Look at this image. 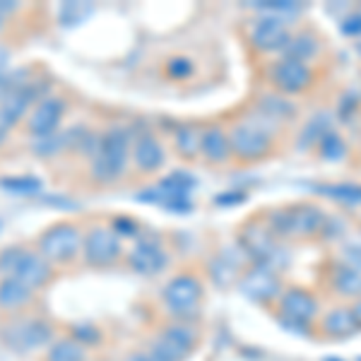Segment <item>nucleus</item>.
Returning <instances> with one entry per match:
<instances>
[{
    "mask_svg": "<svg viewBox=\"0 0 361 361\" xmlns=\"http://www.w3.org/2000/svg\"><path fill=\"white\" fill-rule=\"evenodd\" d=\"M130 135L123 128L104 133L92 152V176L99 185H111L126 173L130 161Z\"/></svg>",
    "mask_w": 361,
    "mask_h": 361,
    "instance_id": "obj_1",
    "label": "nucleus"
},
{
    "mask_svg": "<svg viewBox=\"0 0 361 361\" xmlns=\"http://www.w3.org/2000/svg\"><path fill=\"white\" fill-rule=\"evenodd\" d=\"M54 275V265L39 250H29L25 246H8L0 250V279L15 277L37 292L46 287Z\"/></svg>",
    "mask_w": 361,
    "mask_h": 361,
    "instance_id": "obj_2",
    "label": "nucleus"
},
{
    "mask_svg": "<svg viewBox=\"0 0 361 361\" xmlns=\"http://www.w3.org/2000/svg\"><path fill=\"white\" fill-rule=\"evenodd\" d=\"M82 231L75 222H56L39 236L37 250L51 265H73L82 255Z\"/></svg>",
    "mask_w": 361,
    "mask_h": 361,
    "instance_id": "obj_3",
    "label": "nucleus"
},
{
    "mask_svg": "<svg viewBox=\"0 0 361 361\" xmlns=\"http://www.w3.org/2000/svg\"><path fill=\"white\" fill-rule=\"evenodd\" d=\"M0 337L13 352L29 354L54 342V328L46 318H17L0 330Z\"/></svg>",
    "mask_w": 361,
    "mask_h": 361,
    "instance_id": "obj_4",
    "label": "nucleus"
},
{
    "mask_svg": "<svg viewBox=\"0 0 361 361\" xmlns=\"http://www.w3.org/2000/svg\"><path fill=\"white\" fill-rule=\"evenodd\" d=\"M197 180L185 171H173L171 176H166L159 185L140 193V200L145 202H154V205H161L166 209H173V212H188L193 207V200H190V193H193Z\"/></svg>",
    "mask_w": 361,
    "mask_h": 361,
    "instance_id": "obj_5",
    "label": "nucleus"
},
{
    "mask_svg": "<svg viewBox=\"0 0 361 361\" xmlns=\"http://www.w3.org/2000/svg\"><path fill=\"white\" fill-rule=\"evenodd\" d=\"M121 255H123V246L111 226H92L82 236V258L90 267L106 270L118 263Z\"/></svg>",
    "mask_w": 361,
    "mask_h": 361,
    "instance_id": "obj_6",
    "label": "nucleus"
},
{
    "mask_svg": "<svg viewBox=\"0 0 361 361\" xmlns=\"http://www.w3.org/2000/svg\"><path fill=\"white\" fill-rule=\"evenodd\" d=\"M197 345V335L190 325L173 323L157 335L149 345V361H185Z\"/></svg>",
    "mask_w": 361,
    "mask_h": 361,
    "instance_id": "obj_7",
    "label": "nucleus"
},
{
    "mask_svg": "<svg viewBox=\"0 0 361 361\" xmlns=\"http://www.w3.org/2000/svg\"><path fill=\"white\" fill-rule=\"evenodd\" d=\"M229 137V149L231 154L238 157L243 161H253V159H260L270 152V130L263 128L258 121H241L226 133Z\"/></svg>",
    "mask_w": 361,
    "mask_h": 361,
    "instance_id": "obj_8",
    "label": "nucleus"
},
{
    "mask_svg": "<svg viewBox=\"0 0 361 361\" xmlns=\"http://www.w3.org/2000/svg\"><path fill=\"white\" fill-rule=\"evenodd\" d=\"M164 304L169 311L180 320H188L197 316L202 301V284L193 275H176L164 287Z\"/></svg>",
    "mask_w": 361,
    "mask_h": 361,
    "instance_id": "obj_9",
    "label": "nucleus"
},
{
    "mask_svg": "<svg viewBox=\"0 0 361 361\" xmlns=\"http://www.w3.org/2000/svg\"><path fill=\"white\" fill-rule=\"evenodd\" d=\"M66 99L63 97H42L34 109L27 114V133L34 137H49L54 135L66 116Z\"/></svg>",
    "mask_w": 361,
    "mask_h": 361,
    "instance_id": "obj_10",
    "label": "nucleus"
},
{
    "mask_svg": "<svg viewBox=\"0 0 361 361\" xmlns=\"http://www.w3.org/2000/svg\"><path fill=\"white\" fill-rule=\"evenodd\" d=\"M126 263L133 272H137V275L152 277V275H159L166 267L169 255L157 238H137L135 246L128 250Z\"/></svg>",
    "mask_w": 361,
    "mask_h": 361,
    "instance_id": "obj_11",
    "label": "nucleus"
},
{
    "mask_svg": "<svg viewBox=\"0 0 361 361\" xmlns=\"http://www.w3.org/2000/svg\"><path fill=\"white\" fill-rule=\"evenodd\" d=\"M130 161L140 173H154L164 166L166 152L152 133H140L130 142Z\"/></svg>",
    "mask_w": 361,
    "mask_h": 361,
    "instance_id": "obj_12",
    "label": "nucleus"
},
{
    "mask_svg": "<svg viewBox=\"0 0 361 361\" xmlns=\"http://www.w3.org/2000/svg\"><path fill=\"white\" fill-rule=\"evenodd\" d=\"M282 289L279 284V277L275 275V270L267 265H258L253 267L250 272H246L241 279V292L253 301H267L275 299Z\"/></svg>",
    "mask_w": 361,
    "mask_h": 361,
    "instance_id": "obj_13",
    "label": "nucleus"
},
{
    "mask_svg": "<svg viewBox=\"0 0 361 361\" xmlns=\"http://www.w3.org/2000/svg\"><path fill=\"white\" fill-rule=\"evenodd\" d=\"M272 82H275L282 92H301L311 82V70L306 68V63L294 61V58H282L279 63L272 66Z\"/></svg>",
    "mask_w": 361,
    "mask_h": 361,
    "instance_id": "obj_14",
    "label": "nucleus"
},
{
    "mask_svg": "<svg viewBox=\"0 0 361 361\" xmlns=\"http://www.w3.org/2000/svg\"><path fill=\"white\" fill-rule=\"evenodd\" d=\"M250 37H253L255 49L260 51H275L289 44L287 27H284V22L279 17H265V20L255 22Z\"/></svg>",
    "mask_w": 361,
    "mask_h": 361,
    "instance_id": "obj_15",
    "label": "nucleus"
},
{
    "mask_svg": "<svg viewBox=\"0 0 361 361\" xmlns=\"http://www.w3.org/2000/svg\"><path fill=\"white\" fill-rule=\"evenodd\" d=\"M282 311L292 325H304L316 316L318 304L311 294L301 292V289H292V292L282 296Z\"/></svg>",
    "mask_w": 361,
    "mask_h": 361,
    "instance_id": "obj_16",
    "label": "nucleus"
},
{
    "mask_svg": "<svg viewBox=\"0 0 361 361\" xmlns=\"http://www.w3.org/2000/svg\"><path fill=\"white\" fill-rule=\"evenodd\" d=\"M34 301V289L22 284L15 277L0 279V308L8 313H20Z\"/></svg>",
    "mask_w": 361,
    "mask_h": 361,
    "instance_id": "obj_17",
    "label": "nucleus"
},
{
    "mask_svg": "<svg viewBox=\"0 0 361 361\" xmlns=\"http://www.w3.org/2000/svg\"><path fill=\"white\" fill-rule=\"evenodd\" d=\"M200 154L205 157L207 164H226L231 157V149H229V137L222 128H207L205 133L200 135Z\"/></svg>",
    "mask_w": 361,
    "mask_h": 361,
    "instance_id": "obj_18",
    "label": "nucleus"
},
{
    "mask_svg": "<svg viewBox=\"0 0 361 361\" xmlns=\"http://www.w3.org/2000/svg\"><path fill=\"white\" fill-rule=\"evenodd\" d=\"M323 224V214L316 207H296L289 209V234L306 236L320 229Z\"/></svg>",
    "mask_w": 361,
    "mask_h": 361,
    "instance_id": "obj_19",
    "label": "nucleus"
},
{
    "mask_svg": "<svg viewBox=\"0 0 361 361\" xmlns=\"http://www.w3.org/2000/svg\"><path fill=\"white\" fill-rule=\"evenodd\" d=\"M46 361H87V349L73 337H61L46 349Z\"/></svg>",
    "mask_w": 361,
    "mask_h": 361,
    "instance_id": "obj_20",
    "label": "nucleus"
},
{
    "mask_svg": "<svg viewBox=\"0 0 361 361\" xmlns=\"http://www.w3.org/2000/svg\"><path fill=\"white\" fill-rule=\"evenodd\" d=\"M200 135L197 128L193 126H178L173 130V142H176V152L183 157V159H195L200 154Z\"/></svg>",
    "mask_w": 361,
    "mask_h": 361,
    "instance_id": "obj_21",
    "label": "nucleus"
},
{
    "mask_svg": "<svg viewBox=\"0 0 361 361\" xmlns=\"http://www.w3.org/2000/svg\"><path fill=\"white\" fill-rule=\"evenodd\" d=\"M357 328H359V323H357V318H354V311H349V308H335V311L328 313V318H325V330H328L330 335H349Z\"/></svg>",
    "mask_w": 361,
    "mask_h": 361,
    "instance_id": "obj_22",
    "label": "nucleus"
},
{
    "mask_svg": "<svg viewBox=\"0 0 361 361\" xmlns=\"http://www.w3.org/2000/svg\"><path fill=\"white\" fill-rule=\"evenodd\" d=\"M287 54H289L287 58H294V61L304 63L318 54V42L313 37H308V34H301V37H296V39H289Z\"/></svg>",
    "mask_w": 361,
    "mask_h": 361,
    "instance_id": "obj_23",
    "label": "nucleus"
},
{
    "mask_svg": "<svg viewBox=\"0 0 361 361\" xmlns=\"http://www.w3.org/2000/svg\"><path fill=\"white\" fill-rule=\"evenodd\" d=\"M0 188H5L8 193L13 195H34L42 190V180L32 178V176H13L8 180H0Z\"/></svg>",
    "mask_w": 361,
    "mask_h": 361,
    "instance_id": "obj_24",
    "label": "nucleus"
},
{
    "mask_svg": "<svg viewBox=\"0 0 361 361\" xmlns=\"http://www.w3.org/2000/svg\"><path fill=\"white\" fill-rule=\"evenodd\" d=\"M335 287L340 294H361V272L359 270H352V267H342L335 277Z\"/></svg>",
    "mask_w": 361,
    "mask_h": 361,
    "instance_id": "obj_25",
    "label": "nucleus"
},
{
    "mask_svg": "<svg viewBox=\"0 0 361 361\" xmlns=\"http://www.w3.org/2000/svg\"><path fill=\"white\" fill-rule=\"evenodd\" d=\"M323 193L333 195L335 200L340 202H347V205H357V202H361V185H325V188H320Z\"/></svg>",
    "mask_w": 361,
    "mask_h": 361,
    "instance_id": "obj_26",
    "label": "nucleus"
},
{
    "mask_svg": "<svg viewBox=\"0 0 361 361\" xmlns=\"http://www.w3.org/2000/svg\"><path fill=\"white\" fill-rule=\"evenodd\" d=\"M320 152H323L325 159H342L345 157V142H342V137H337L335 133H325L323 137H320Z\"/></svg>",
    "mask_w": 361,
    "mask_h": 361,
    "instance_id": "obj_27",
    "label": "nucleus"
},
{
    "mask_svg": "<svg viewBox=\"0 0 361 361\" xmlns=\"http://www.w3.org/2000/svg\"><path fill=\"white\" fill-rule=\"evenodd\" d=\"M263 111L267 114V118H282L284 114H292V106L287 102H282L279 97H265Z\"/></svg>",
    "mask_w": 361,
    "mask_h": 361,
    "instance_id": "obj_28",
    "label": "nucleus"
},
{
    "mask_svg": "<svg viewBox=\"0 0 361 361\" xmlns=\"http://www.w3.org/2000/svg\"><path fill=\"white\" fill-rule=\"evenodd\" d=\"M166 73L176 80H185L190 73H193V63H190L188 58H171L166 66Z\"/></svg>",
    "mask_w": 361,
    "mask_h": 361,
    "instance_id": "obj_29",
    "label": "nucleus"
},
{
    "mask_svg": "<svg viewBox=\"0 0 361 361\" xmlns=\"http://www.w3.org/2000/svg\"><path fill=\"white\" fill-rule=\"evenodd\" d=\"M325 133H328V130H325V116H318V118H313L311 126H308L306 130H304V140H301V145H306V142L311 145L313 140L323 137Z\"/></svg>",
    "mask_w": 361,
    "mask_h": 361,
    "instance_id": "obj_30",
    "label": "nucleus"
},
{
    "mask_svg": "<svg viewBox=\"0 0 361 361\" xmlns=\"http://www.w3.org/2000/svg\"><path fill=\"white\" fill-rule=\"evenodd\" d=\"M111 229L116 231V236H137V224L135 222H130V219H126V217H121V219H116Z\"/></svg>",
    "mask_w": 361,
    "mask_h": 361,
    "instance_id": "obj_31",
    "label": "nucleus"
},
{
    "mask_svg": "<svg viewBox=\"0 0 361 361\" xmlns=\"http://www.w3.org/2000/svg\"><path fill=\"white\" fill-rule=\"evenodd\" d=\"M342 32L345 34H361V15L347 17L345 25H342Z\"/></svg>",
    "mask_w": 361,
    "mask_h": 361,
    "instance_id": "obj_32",
    "label": "nucleus"
},
{
    "mask_svg": "<svg viewBox=\"0 0 361 361\" xmlns=\"http://www.w3.org/2000/svg\"><path fill=\"white\" fill-rule=\"evenodd\" d=\"M5 63H8V51H5L3 46H0V70L5 68Z\"/></svg>",
    "mask_w": 361,
    "mask_h": 361,
    "instance_id": "obj_33",
    "label": "nucleus"
},
{
    "mask_svg": "<svg viewBox=\"0 0 361 361\" xmlns=\"http://www.w3.org/2000/svg\"><path fill=\"white\" fill-rule=\"evenodd\" d=\"M128 361H149V357H147V354H130Z\"/></svg>",
    "mask_w": 361,
    "mask_h": 361,
    "instance_id": "obj_34",
    "label": "nucleus"
},
{
    "mask_svg": "<svg viewBox=\"0 0 361 361\" xmlns=\"http://www.w3.org/2000/svg\"><path fill=\"white\" fill-rule=\"evenodd\" d=\"M354 318H357V323H359V328H361V301L357 304V308H354Z\"/></svg>",
    "mask_w": 361,
    "mask_h": 361,
    "instance_id": "obj_35",
    "label": "nucleus"
},
{
    "mask_svg": "<svg viewBox=\"0 0 361 361\" xmlns=\"http://www.w3.org/2000/svg\"><path fill=\"white\" fill-rule=\"evenodd\" d=\"M5 133H8V126L0 123V142H3V140H5Z\"/></svg>",
    "mask_w": 361,
    "mask_h": 361,
    "instance_id": "obj_36",
    "label": "nucleus"
},
{
    "mask_svg": "<svg viewBox=\"0 0 361 361\" xmlns=\"http://www.w3.org/2000/svg\"><path fill=\"white\" fill-rule=\"evenodd\" d=\"M328 361H337V359H328Z\"/></svg>",
    "mask_w": 361,
    "mask_h": 361,
    "instance_id": "obj_37",
    "label": "nucleus"
}]
</instances>
